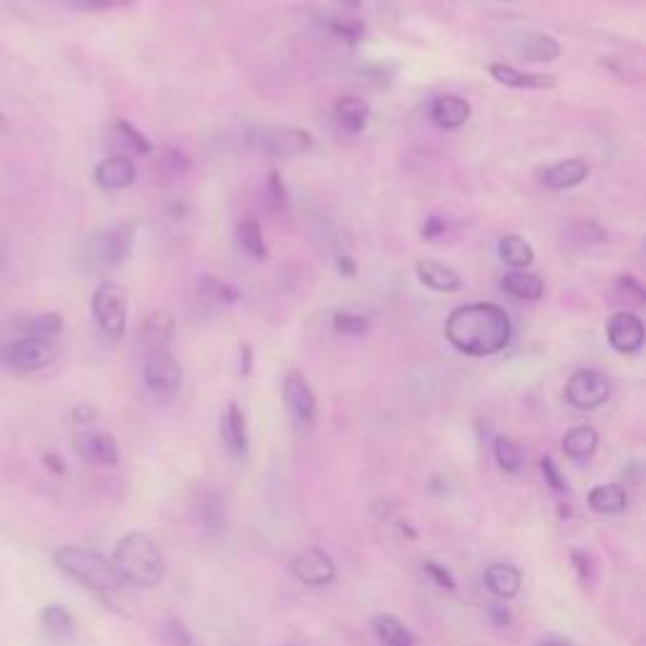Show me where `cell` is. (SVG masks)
<instances>
[{"mask_svg":"<svg viewBox=\"0 0 646 646\" xmlns=\"http://www.w3.org/2000/svg\"><path fill=\"white\" fill-rule=\"evenodd\" d=\"M598 450V435L594 427H573L571 432H565L563 437V452L569 454L571 460L576 462H586L594 458V452Z\"/></svg>","mask_w":646,"mask_h":646,"instance_id":"4316f807","label":"cell"},{"mask_svg":"<svg viewBox=\"0 0 646 646\" xmlns=\"http://www.w3.org/2000/svg\"><path fill=\"white\" fill-rule=\"evenodd\" d=\"M425 573L435 581V586L444 588V592H454V578H452V573L444 569V565L435 563V561H425Z\"/></svg>","mask_w":646,"mask_h":646,"instance_id":"ab89813d","label":"cell"},{"mask_svg":"<svg viewBox=\"0 0 646 646\" xmlns=\"http://www.w3.org/2000/svg\"><path fill=\"white\" fill-rule=\"evenodd\" d=\"M517 51H521L525 61L550 63L561 56V44L546 34H528L517 41Z\"/></svg>","mask_w":646,"mask_h":646,"instance_id":"d4e9b609","label":"cell"},{"mask_svg":"<svg viewBox=\"0 0 646 646\" xmlns=\"http://www.w3.org/2000/svg\"><path fill=\"white\" fill-rule=\"evenodd\" d=\"M94 180L101 190H109V193H117V190H126L134 185L137 180V167L126 155H111L101 159L94 170Z\"/></svg>","mask_w":646,"mask_h":646,"instance_id":"5bb4252c","label":"cell"},{"mask_svg":"<svg viewBox=\"0 0 646 646\" xmlns=\"http://www.w3.org/2000/svg\"><path fill=\"white\" fill-rule=\"evenodd\" d=\"M145 385L157 399H172L182 385V369L170 349L147 351L145 358Z\"/></svg>","mask_w":646,"mask_h":646,"instance_id":"52a82bcc","label":"cell"},{"mask_svg":"<svg viewBox=\"0 0 646 646\" xmlns=\"http://www.w3.org/2000/svg\"><path fill=\"white\" fill-rule=\"evenodd\" d=\"M339 270H341V273H344V270H346V276H354L356 273L354 260L346 258V255H344V258H339Z\"/></svg>","mask_w":646,"mask_h":646,"instance_id":"ee69618b","label":"cell"},{"mask_svg":"<svg viewBox=\"0 0 646 646\" xmlns=\"http://www.w3.org/2000/svg\"><path fill=\"white\" fill-rule=\"evenodd\" d=\"M268 197H270V203H273V207H281L285 203V187L276 172L270 174V180H268Z\"/></svg>","mask_w":646,"mask_h":646,"instance_id":"60d3db41","label":"cell"},{"mask_svg":"<svg viewBox=\"0 0 646 646\" xmlns=\"http://www.w3.org/2000/svg\"><path fill=\"white\" fill-rule=\"evenodd\" d=\"M38 624H41L44 634L49 636L51 642H71L76 636V619L66 606L61 604H49L41 609V617H38Z\"/></svg>","mask_w":646,"mask_h":646,"instance_id":"ac0fdd59","label":"cell"},{"mask_svg":"<svg viewBox=\"0 0 646 646\" xmlns=\"http://www.w3.org/2000/svg\"><path fill=\"white\" fill-rule=\"evenodd\" d=\"M53 561L71 581H76L86 592L101 598L114 596L126 586L124 578L119 576L117 565L92 548L61 546L53 550Z\"/></svg>","mask_w":646,"mask_h":646,"instance_id":"7a4b0ae2","label":"cell"},{"mask_svg":"<svg viewBox=\"0 0 646 646\" xmlns=\"http://www.w3.org/2000/svg\"><path fill=\"white\" fill-rule=\"evenodd\" d=\"M117 137L122 142V147L134 151V155H149L151 151V142L139 130H134L126 119H119L117 122Z\"/></svg>","mask_w":646,"mask_h":646,"instance_id":"836d02e7","label":"cell"},{"mask_svg":"<svg viewBox=\"0 0 646 646\" xmlns=\"http://www.w3.org/2000/svg\"><path fill=\"white\" fill-rule=\"evenodd\" d=\"M366 318L364 316H356V314H346V310H341V314L333 316V329L339 333H346V337H362L366 331Z\"/></svg>","mask_w":646,"mask_h":646,"instance_id":"d590c367","label":"cell"},{"mask_svg":"<svg viewBox=\"0 0 646 646\" xmlns=\"http://www.w3.org/2000/svg\"><path fill=\"white\" fill-rule=\"evenodd\" d=\"M490 617L496 619L500 626H505L508 621H510V613H508L505 606H498V604H496V606H490Z\"/></svg>","mask_w":646,"mask_h":646,"instance_id":"7bdbcfd3","label":"cell"},{"mask_svg":"<svg viewBox=\"0 0 646 646\" xmlns=\"http://www.w3.org/2000/svg\"><path fill=\"white\" fill-rule=\"evenodd\" d=\"M251 142L255 147H260L268 155H306L314 147V137L306 130H296V126H263V130L251 132Z\"/></svg>","mask_w":646,"mask_h":646,"instance_id":"ba28073f","label":"cell"},{"mask_svg":"<svg viewBox=\"0 0 646 646\" xmlns=\"http://www.w3.org/2000/svg\"><path fill=\"white\" fill-rule=\"evenodd\" d=\"M540 473H544L546 485H550V490H556V492H565V490H569V483H565V477L561 475V470H558V465L550 458L540 460Z\"/></svg>","mask_w":646,"mask_h":646,"instance_id":"f35d334b","label":"cell"},{"mask_svg":"<svg viewBox=\"0 0 646 646\" xmlns=\"http://www.w3.org/2000/svg\"><path fill=\"white\" fill-rule=\"evenodd\" d=\"M538 646H569V644H563V642H544V644H538Z\"/></svg>","mask_w":646,"mask_h":646,"instance_id":"f6af8a7d","label":"cell"},{"mask_svg":"<svg viewBox=\"0 0 646 646\" xmlns=\"http://www.w3.org/2000/svg\"><path fill=\"white\" fill-rule=\"evenodd\" d=\"M220 435L233 458H245V452H248V427H245L243 410L235 402H230L226 412H222Z\"/></svg>","mask_w":646,"mask_h":646,"instance_id":"2e32d148","label":"cell"},{"mask_svg":"<svg viewBox=\"0 0 646 646\" xmlns=\"http://www.w3.org/2000/svg\"><path fill=\"white\" fill-rule=\"evenodd\" d=\"M450 344L467 356H492L513 339V321L498 303L477 301L454 308L444 324Z\"/></svg>","mask_w":646,"mask_h":646,"instance_id":"6da1fadb","label":"cell"},{"mask_svg":"<svg viewBox=\"0 0 646 646\" xmlns=\"http://www.w3.org/2000/svg\"><path fill=\"white\" fill-rule=\"evenodd\" d=\"M485 586L490 588L492 596L508 601V598H515L517 594H521L523 576L515 565L492 563V565H488V569H485Z\"/></svg>","mask_w":646,"mask_h":646,"instance_id":"d6986e66","label":"cell"},{"mask_svg":"<svg viewBox=\"0 0 646 646\" xmlns=\"http://www.w3.org/2000/svg\"><path fill=\"white\" fill-rule=\"evenodd\" d=\"M172 331H174V321L167 310H155V314L145 318L139 329V341L147 346V351H157V349H167L172 341Z\"/></svg>","mask_w":646,"mask_h":646,"instance_id":"44dd1931","label":"cell"},{"mask_svg":"<svg viewBox=\"0 0 646 646\" xmlns=\"http://www.w3.org/2000/svg\"><path fill=\"white\" fill-rule=\"evenodd\" d=\"M429 114H432V122L440 126V130L452 132L460 130L470 119V103L460 97H440L435 99Z\"/></svg>","mask_w":646,"mask_h":646,"instance_id":"7402d4cb","label":"cell"},{"mask_svg":"<svg viewBox=\"0 0 646 646\" xmlns=\"http://www.w3.org/2000/svg\"><path fill=\"white\" fill-rule=\"evenodd\" d=\"M606 339L619 354H636L644 346V324L636 314H613L606 321Z\"/></svg>","mask_w":646,"mask_h":646,"instance_id":"4fadbf2b","label":"cell"},{"mask_svg":"<svg viewBox=\"0 0 646 646\" xmlns=\"http://www.w3.org/2000/svg\"><path fill=\"white\" fill-rule=\"evenodd\" d=\"M444 220L442 218H429L425 226H422V235L427 237V241H435V237H440V235H444Z\"/></svg>","mask_w":646,"mask_h":646,"instance_id":"b9f144b4","label":"cell"},{"mask_svg":"<svg viewBox=\"0 0 646 646\" xmlns=\"http://www.w3.org/2000/svg\"><path fill=\"white\" fill-rule=\"evenodd\" d=\"M337 122L351 134L364 132L366 122H369V107H366V103L356 97L339 99L337 101Z\"/></svg>","mask_w":646,"mask_h":646,"instance_id":"f1b7e54d","label":"cell"},{"mask_svg":"<svg viewBox=\"0 0 646 646\" xmlns=\"http://www.w3.org/2000/svg\"><path fill=\"white\" fill-rule=\"evenodd\" d=\"M586 178H588V164L584 159H565V162L548 167L544 172V185L550 190H571L581 185Z\"/></svg>","mask_w":646,"mask_h":646,"instance_id":"ffe728a7","label":"cell"},{"mask_svg":"<svg viewBox=\"0 0 646 646\" xmlns=\"http://www.w3.org/2000/svg\"><path fill=\"white\" fill-rule=\"evenodd\" d=\"M609 394V379L596 369H581L573 374L569 385H565V399H569V404L576 406V410H596V406L606 404Z\"/></svg>","mask_w":646,"mask_h":646,"instance_id":"9c48e42d","label":"cell"},{"mask_svg":"<svg viewBox=\"0 0 646 646\" xmlns=\"http://www.w3.org/2000/svg\"><path fill=\"white\" fill-rule=\"evenodd\" d=\"M74 452L86 465L114 467L119 465V444L109 432L99 429H84L74 437Z\"/></svg>","mask_w":646,"mask_h":646,"instance_id":"8fae6325","label":"cell"},{"mask_svg":"<svg viewBox=\"0 0 646 646\" xmlns=\"http://www.w3.org/2000/svg\"><path fill=\"white\" fill-rule=\"evenodd\" d=\"M291 573L303 586H329L337 581V563L321 548H306L291 561Z\"/></svg>","mask_w":646,"mask_h":646,"instance_id":"30bf717a","label":"cell"},{"mask_svg":"<svg viewBox=\"0 0 646 646\" xmlns=\"http://www.w3.org/2000/svg\"><path fill=\"white\" fill-rule=\"evenodd\" d=\"M237 245H241L243 253H248L253 260H266L268 245L263 241V230L255 220H245L241 228H237Z\"/></svg>","mask_w":646,"mask_h":646,"instance_id":"1f68e13d","label":"cell"},{"mask_svg":"<svg viewBox=\"0 0 646 646\" xmlns=\"http://www.w3.org/2000/svg\"><path fill=\"white\" fill-rule=\"evenodd\" d=\"M374 634H377V639L385 644V646H414L417 639H414V634L406 629L402 621L392 613H379V617H374Z\"/></svg>","mask_w":646,"mask_h":646,"instance_id":"83f0119b","label":"cell"},{"mask_svg":"<svg viewBox=\"0 0 646 646\" xmlns=\"http://www.w3.org/2000/svg\"><path fill=\"white\" fill-rule=\"evenodd\" d=\"M193 513L197 525L207 536H218V533L226 528V502H222L218 492L210 488L197 490V496L193 500Z\"/></svg>","mask_w":646,"mask_h":646,"instance_id":"9a60e30c","label":"cell"},{"mask_svg":"<svg viewBox=\"0 0 646 646\" xmlns=\"http://www.w3.org/2000/svg\"><path fill=\"white\" fill-rule=\"evenodd\" d=\"M626 505L629 498L621 485H596V488L588 492V508L598 515H619L624 513Z\"/></svg>","mask_w":646,"mask_h":646,"instance_id":"cb8c5ba5","label":"cell"},{"mask_svg":"<svg viewBox=\"0 0 646 646\" xmlns=\"http://www.w3.org/2000/svg\"><path fill=\"white\" fill-rule=\"evenodd\" d=\"M162 639L167 646H195V639L193 634L187 632V626L174 619L162 621Z\"/></svg>","mask_w":646,"mask_h":646,"instance_id":"e575fe53","label":"cell"},{"mask_svg":"<svg viewBox=\"0 0 646 646\" xmlns=\"http://www.w3.org/2000/svg\"><path fill=\"white\" fill-rule=\"evenodd\" d=\"M126 291L119 283H101L97 291H94L92 298V310L94 318H97V326L101 333L111 341L122 339L126 331Z\"/></svg>","mask_w":646,"mask_h":646,"instance_id":"8992f818","label":"cell"},{"mask_svg":"<svg viewBox=\"0 0 646 646\" xmlns=\"http://www.w3.org/2000/svg\"><path fill=\"white\" fill-rule=\"evenodd\" d=\"M111 563L117 565L124 584L137 588H155L164 578V558L147 533H126L117 544Z\"/></svg>","mask_w":646,"mask_h":646,"instance_id":"3957f363","label":"cell"},{"mask_svg":"<svg viewBox=\"0 0 646 646\" xmlns=\"http://www.w3.org/2000/svg\"><path fill=\"white\" fill-rule=\"evenodd\" d=\"M419 281L437 293H452L462 289L460 276L437 260H417Z\"/></svg>","mask_w":646,"mask_h":646,"instance_id":"603a6c76","label":"cell"},{"mask_svg":"<svg viewBox=\"0 0 646 646\" xmlns=\"http://www.w3.org/2000/svg\"><path fill=\"white\" fill-rule=\"evenodd\" d=\"M500 258L505 266L515 268V270H525L533 263V248L528 241H523L521 235H505L500 241Z\"/></svg>","mask_w":646,"mask_h":646,"instance_id":"f546056e","label":"cell"},{"mask_svg":"<svg viewBox=\"0 0 646 646\" xmlns=\"http://www.w3.org/2000/svg\"><path fill=\"white\" fill-rule=\"evenodd\" d=\"M69 5L76 8V11L101 13V11H111V8L132 5V0H69Z\"/></svg>","mask_w":646,"mask_h":646,"instance_id":"74e56055","label":"cell"},{"mask_svg":"<svg viewBox=\"0 0 646 646\" xmlns=\"http://www.w3.org/2000/svg\"><path fill=\"white\" fill-rule=\"evenodd\" d=\"M490 76L496 78L498 84L508 86V89H550L556 86V78L548 74H528V71H517L513 66H505V63H490Z\"/></svg>","mask_w":646,"mask_h":646,"instance_id":"e0dca14e","label":"cell"},{"mask_svg":"<svg viewBox=\"0 0 646 646\" xmlns=\"http://www.w3.org/2000/svg\"><path fill=\"white\" fill-rule=\"evenodd\" d=\"M134 235H137V222L126 220L119 226L94 233L92 237L78 245V263L89 273H99V270H109L122 266L130 258Z\"/></svg>","mask_w":646,"mask_h":646,"instance_id":"277c9868","label":"cell"},{"mask_svg":"<svg viewBox=\"0 0 646 646\" xmlns=\"http://www.w3.org/2000/svg\"><path fill=\"white\" fill-rule=\"evenodd\" d=\"M500 285H502V291H505L508 296H513L515 301H538L546 291L544 281H540L538 276L525 273V270L508 273L505 278H502Z\"/></svg>","mask_w":646,"mask_h":646,"instance_id":"484cf974","label":"cell"},{"mask_svg":"<svg viewBox=\"0 0 646 646\" xmlns=\"http://www.w3.org/2000/svg\"><path fill=\"white\" fill-rule=\"evenodd\" d=\"M496 460H498V465L510 475L521 473L523 462H525L521 444L508 440V437H498V440H496Z\"/></svg>","mask_w":646,"mask_h":646,"instance_id":"d6a6232c","label":"cell"},{"mask_svg":"<svg viewBox=\"0 0 646 646\" xmlns=\"http://www.w3.org/2000/svg\"><path fill=\"white\" fill-rule=\"evenodd\" d=\"M283 399L289 406L291 419L296 422L301 429H308L314 425L316 417V397L310 392L306 377L301 371H289L283 381Z\"/></svg>","mask_w":646,"mask_h":646,"instance_id":"7c38bea8","label":"cell"},{"mask_svg":"<svg viewBox=\"0 0 646 646\" xmlns=\"http://www.w3.org/2000/svg\"><path fill=\"white\" fill-rule=\"evenodd\" d=\"M56 358V341L26 337V333H19V337L8 341V344L0 349V362H3L5 369L15 374H34L41 371Z\"/></svg>","mask_w":646,"mask_h":646,"instance_id":"5b68a950","label":"cell"},{"mask_svg":"<svg viewBox=\"0 0 646 646\" xmlns=\"http://www.w3.org/2000/svg\"><path fill=\"white\" fill-rule=\"evenodd\" d=\"M61 331H63V318L59 314H38L19 324V333L46 339V341H56L61 337Z\"/></svg>","mask_w":646,"mask_h":646,"instance_id":"4dcf8cb0","label":"cell"},{"mask_svg":"<svg viewBox=\"0 0 646 646\" xmlns=\"http://www.w3.org/2000/svg\"><path fill=\"white\" fill-rule=\"evenodd\" d=\"M329 28L339 38H344V41H349V44L362 41V36H364V26H362V23H358V21H349V19H344V21H341V19L331 21Z\"/></svg>","mask_w":646,"mask_h":646,"instance_id":"8d00e7d4","label":"cell"}]
</instances>
